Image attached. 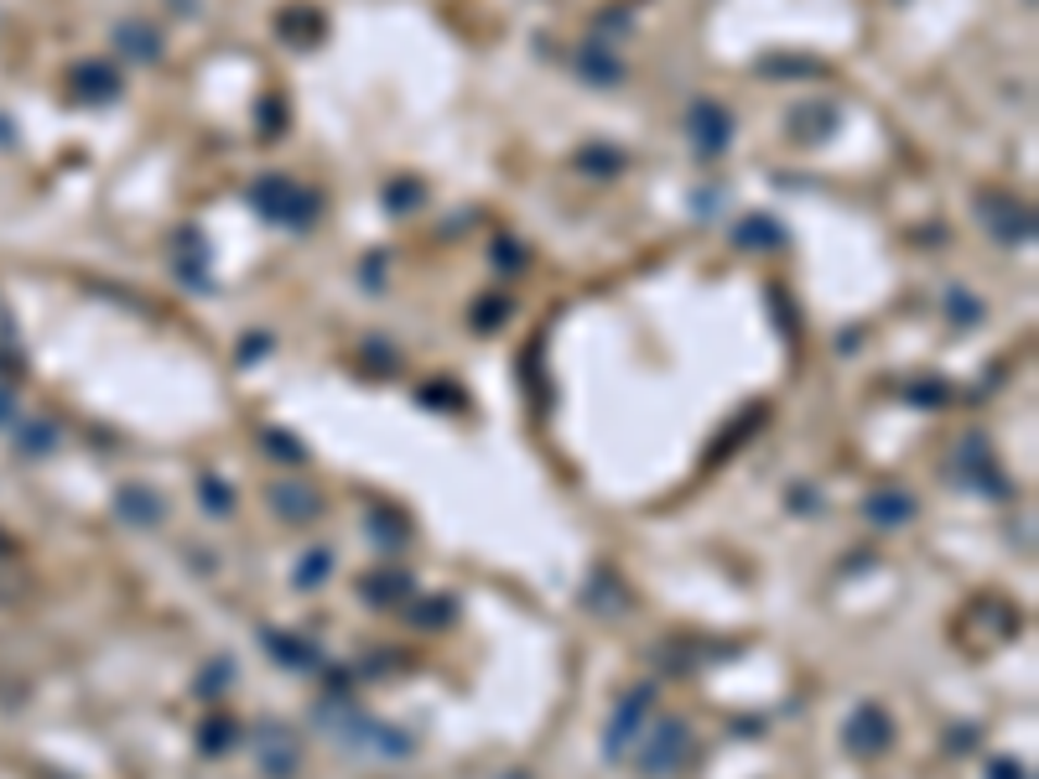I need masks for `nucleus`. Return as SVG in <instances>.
<instances>
[{
  "mask_svg": "<svg viewBox=\"0 0 1039 779\" xmlns=\"http://www.w3.org/2000/svg\"><path fill=\"white\" fill-rule=\"evenodd\" d=\"M224 686H235V661H213L203 670V681H198V696H218Z\"/></svg>",
  "mask_w": 1039,
  "mask_h": 779,
  "instance_id": "nucleus-13",
  "label": "nucleus"
},
{
  "mask_svg": "<svg viewBox=\"0 0 1039 779\" xmlns=\"http://www.w3.org/2000/svg\"><path fill=\"white\" fill-rule=\"evenodd\" d=\"M738 244H775L779 239V229H775V218H749V229H738Z\"/></svg>",
  "mask_w": 1039,
  "mask_h": 779,
  "instance_id": "nucleus-14",
  "label": "nucleus"
},
{
  "mask_svg": "<svg viewBox=\"0 0 1039 779\" xmlns=\"http://www.w3.org/2000/svg\"><path fill=\"white\" fill-rule=\"evenodd\" d=\"M203 504H209L213 515H229V510H235V494H224L218 478H203Z\"/></svg>",
  "mask_w": 1039,
  "mask_h": 779,
  "instance_id": "nucleus-16",
  "label": "nucleus"
},
{
  "mask_svg": "<svg viewBox=\"0 0 1039 779\" xmlns=\"http://www.w3.org/2000/svg\"><path fill=\"white\" fill-rule=\"evenodd\" d=\"M265 452H276V457H286V463H297V457H302V448H297L291 437H281V431H271V437H265Z\"/></svg>",
  "mask_w": 1039,
  "mask_h": 779,
  "instance_id": "nucleus-17",
  "label": "nucleus"
},
{
  "mask_svg": "<svg viewBox=\"0 0 1039 779\" xmlns=\"http://www.w3.org/2000/svg\"><path fill=\"white\" fill-rule=\"evenodd\" d=\"M235 738H239L235 717H209L203 732H198V749H203V754H224V749H235Z\"/></svg>",
  "mask_w": 1039,
  "mask_h": 779,
  "instance_id": "nucleus-10",
  "label": "nucleus"
},
{
  "mask_svg": "<svg viewBox=\"0 0 1039 779\" xmlns=\"http://www.w3.org/2000/svg\"><path fill=\"white\" fill-rule=\"evenodd\" d=\"M842 738H848V749H852L858 758H874V754H884V749H889V738H894V723L884 717V707H874V702H868V707H858V712L848 717V732H842Z\"/></svg>",
  "mask_w": 1039,
  "mask_h": 779,
  "instance_id": "nucleus-5",
  "label": "nucleus"
},
{
  "mask_svg": "<svg viewBox=\"0 0 1039 779\" xmlns=\"http://www.w3.org/2000/svg\"><path fill=\"white\" fill-rule=\"evenodd\" d=\"M650 707H655V686H635V691L618 702L609 732H603V754H609V758L629 754V743L639 738V728H644V712H650Z\"/></svg>",
  "mask_w": 1039,
  "mask_h": 779,
  "instance_id": "nucleus-3",
  "label": "nucleus"
},
{
  "mask_svg": "<svg viewBox=\"0 0 1039 779\" xmlns=\"http://www.w3.org/2000/svg\"><path fill=\"white\" fill-rule=\"evenodd\" d=\"M863 515L874 519V525H904V519L915 515V499L910 494H874L868 504H863Z\"/></svg>",
  "mask_w": 1039,
  "mask_h": 779,
  "instance_id": "nucleus-9",
  "label": "nucleus"
},
{
  "mask_svg": "<svg viewBox=\"0 0 1039 779\" xmlns=\"http://www.w3.org/2000/svg\"><path fill=\"white\" fill-rule=\"evenodd\" d=\"M328 571H333V556H328V551H308V562L297 567V588H317Z\"/></svg>",
  "mask_w": 1039,
  "mask_h": 779,
  "instance_id": "nucleus-12",
  "label": "nucleus"
},
{
  "mask_svg": "<svg viewBox=\"0 0 1039 779\" xmlns=\"http://www.w3.org/2000/svg\"><path fill=\"white\" fill-rule=\"evenodd\" d=\"M686 136L697 141V151L702 156H723L733 141V120L723 104H712V99H697L691 110H686Z\"/></svg>",
  "mask_w": 1039,
  "mask_h": 779,
  "instance_id": "nucleus-4",
  "label": "nucleus"
},
{
  "mask_svg": "<svg viewBox=\"0 0 1039 779\" xmlns=\"http://www.w3.org/2000/svg\"><path fill=\"white\" fill-rule=\"evenodd\" d=\"M988 779H1029V769H1024V764H1014V758H992V764H988Z\"/></svg>",
  "mask_w": 1039,
  "mask_h": 779,
  "instance_id": "nucleus-18",
  "label": "nucleus"
},
{
  "mask_svg": "<svg viewBox=\"0 0 1039 779\" xmlns=\"http://www.w3.org/2000/svg\"><path fill=\"white\" fill-rule=\"evenodd\" d=\"M255 209L271 213L276 224H286V229H308L312 213H317V203H312V192H302L297 183H286V177H265L255 188Z\"/></svg>",
  "mask_w": 1039,
  "mask_h": 779,
  "instance_id": "nucleus-2",
  "label": "nucleus"
},
{
  "mask_svg": "<svg viewBox=\"0 0 1039 779\" xmlns=\"http://www.w3.org/2000/svg\"><path fill=\"white\" fill-rule=\"evenodd\" d=\"M265 650H271L281 665H317V650L302 644V639H291V634H265Z\"/></svg>",
  "mask_w": 1039,
  "mask_h": 779,
  "instance_id": "nucleus-11",
  "label": "nucleus"
},
{
  "mask_svg": "<svg viewBox=\"0 0 1039 779\" xmlns=\"http://www.w3.org/2000/svg\"><path fill=\"white\" fill-rule=\"evenodd\" d=\"M115 510L130 519V525H162V499L146 494V489H120Z\"/></svg>",
  "mask_w": 1039,
  "mask_h": 779,
  "instance_id": "nucleus-8",
  "label": "nucleus"
},
{
  "mask_svg": "<svg viewBox=\"0 0 1039 779\" xmlns=\"http://www.w3.org/2000/svg\"><path fill=\"white\" fill-rule=\"evenodd\" d=\"M686 749H691L686 723L681 717H661L655 728L644 732V743H639V775H650V779L676 775V769L686 764Z\"/></svg>",
  "mask_w": 1039,
  "mask_h": 779,
  "instance_id": "nucleus-1",
  "label": "nucleus"
},
{
  "mask_svg": "<svg viewBox=\"0 0 1039 779\" xmlns=\"http://www.w3.org/2000/svg\"><path fill=\"white\" fill-rule=\"evenodd\" d=\"M364 592H375V603H390V598L411 592V582H405V577H390V571H385V577H370V582H364Z\"/></svg>",
  "mask_w": 1039,
  "mask_h": 779,
  "instance_id": "nucleus-15",
  "label": "nucleus"
},
{
  "mask_svg": "<svg viewBox=\"0 0 1039 779\" xmlns=\"http://www.w3.org/2000/svg\"><path fill=\"white\" fill-rule=\"evenodd\" d=\"M265 499H271V510L281 519H312L317 515V494H312L308 483H297V478H276L271 489H265Z\"/></svg>",
  "mask_w": 1039,
  "mask_h": 779,
  "instance_id": "nucleus-7",
  "label": "nucleus"
},
{
  "mask_svg": "<svg viewBox=\"0 0 1039 779\" xmlns=\"http://www.w3.org/2000/svg\"><path fill=\"white\" fill-rule=\"evenodd\" d=\"M297 764H302V743H297V732L281 728V723H271V728H260V769L271 779H291L297 775Z\"/></svg>",
  "mask_w": 1039,
  "mask_h": 779,
  "instance_id": "nucleus-6",
  "label": "nucleus"
}]
</instances>
